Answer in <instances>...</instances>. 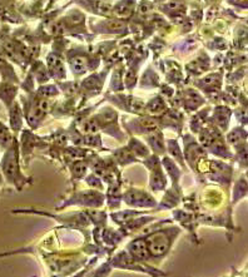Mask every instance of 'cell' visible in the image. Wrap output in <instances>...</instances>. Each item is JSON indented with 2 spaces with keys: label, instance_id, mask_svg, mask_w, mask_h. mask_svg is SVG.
Instances as JSON below:
<instances>
[{
  "label": "cell",
  "instance_id": "cell-3",
  "mask_svg": "<svg viewBox=\"0 0 248 277\" xmlns=\"http://www.w3.org/2000/svg\"><path fill=\"white\" fill-rule=\"evenodd\" d=\"M131 252L137 257V259H145L148 256L147 243L144 241H136L131 245Z\"/></svg>",
  "mask_w": 248,
  "mask_h": 277
},
{
  "label": "cell",
  "instance_id": "cell-2",
  "mask_svg": "<svg viewBox=\"0 0 248 277\" xmlns=\"http://www.w3.org/2000/svg\"><path fill=\"white\" fill-rule=\"evenodd\" d=\"M147 248L153 256H162L168 248V237L163 234L153 235L147 240Z\"/></svg>",
  "mask_w": 248,
  "mask_h": 277
},
{
  "label": "cell",
  "instance_id": "cell-11",
  "mask_svg": "<svg viewBox=\"0 0 248 277\" xmlns=\"http://www.w3.org/2000/svg\"><path fill=\"white\" fill-rule=\"evenodd\" d=\"M55 93H57V90H55V88L53 87H48L41 89V94H44V96H54Z\"/></svg>",
  "mask_w": 248,
  "mask_h": 277
},
{
  "label": "cell",
  "instance_id": "cell-1",
  "mask_svg": "<svg viewBox=\"0 0 248 277\" xmlns=\"http://www.w3.org/2000/svg\"><path fill=\"white\" fill-rule=\"evenodd\" d=\"M126 202L134 207H152L156 206V201L142 191H129L126 195Z\"/></svg>",
  "mask_w": 248,
  "mask_h": 277
},
{
  "label": "cell",
  "instance_id": "cell-5",
  "mask_svg": "<svg viewBox=\"0 0 248 277\" xmlns=\"http://www.w3.org/2000/svg\"><path fill=\"white\" fill-rule=\"evenodd\" d=\"M148 141H150L151 146L153 147V149L156 151V153L158 152V153H162L164 149V143L163 140H162V135L161 134H157V133H154V134H152L148 137Z\"/></svg>",
  "mask_w": 248,
  "mask_h": 277
},
{
  "label": "cell",
  "instance_id": "cell-8",
  "mask_svg": "<svg viewBox=\"0 0 248 277\" xmlns=\"http://www.w3.org/2000/svg\"><path fill=\"white\" fill-rule=\"evenodd\" d=\"M84 129L88 133H95L99 129V123L95 119H90V121H88L87 123H85Z\"/></svg>",
  "mask_w": 248,
  "mask_h": 277
},
{
  "label": "cell",
  "instance_id": "cell-9",
  "mask_svg": "<svg viewBox=\"0 0 248 277\" xmlns=\"http://www.w3.org/2000/svg\"><path fill=\"white\" fill-rule=\"evenodd\" d=\"M118 160H119L120 163H129V162H133L134 158H133V156H132L131 152L126 153L124 151H119L118 152Z\"/></svg>",
  "mask_w": 248,
  "mask_h": 277
},
{
  "label": "cell",
  "instance_id": "cell-12",
  "mask_svg": "<svg viewBox=\"0 0 248 277\" xmlns=\"http://www.w3.org/2000/svg\"><path fill=\"white\" fill-rule=\"evenodd\" d=\"M96 142H98V138L96 137H92V135H88L85 137V143L90 146H96Z\"/></svg>",
  "mask_w": 248,
  "mask_h": 277
},
{
  "label": "cell",
  "instance_id": "cell-10",
  "mask_svg": "<svg viewBox=\"0 0 248 277\" xmlns=\"http://www.w3.org/2000/svg\"><path fill=\"white\" fill-rule=\"evenodd\" d=\"M85 171H87V167H85V165H83L82 162H77L76 165H74L73 172L77 177L83 176V174L85 173Z\"/></svg>",
  "mask_w": 248,
  "mask_h": 277
},
{
  "label": "cell",
  "instance_id": "cell-4",
  "mask_svg": "<svg viewBox=\"0 0 248 277\" xmlns=\"http://www.w3.org/2000/svg\"><path fill=\"white\" fill-rule=\"evenodd\" d=\"M153 172L154 173L152 174V177H151V187L156 191L163 190L165 186V178H164L163 173H162L159 170L153 171Z\"/></svg>",
  "mask_w": 248,
  "mask_h": 277
},
{
  "label": "cell",
  "instance_id": "cell-6",
  "mask_svg": "<svg viewBox=\"0 0 248 277\" xmlns=\"http://www.w3.org/2000/svg\"><path fill=\"white\" fill-rule=\"evenodd\" d=\"M71 68L76 74H83L87 71V60L83 57H77L71 60Z\"/></svg>",
  "mask_w": 248,
  "mask_h": 277
},
{
  "label": "cell",
  "instance_id": "cell-7",
  "mask_svg": "<svg viewBox=\"0 0 248 277\" xmlns=\"http://www.w3.org/2000/svg\"><path fill=\"white\" fill-rule=\"evenodd\" d=\"M131 149H132V152H133V153H136L137 156H139V157L148 156L147 147L143 145V143H140L139 141H136V140L132 141Z\"/></svg>",
  "mask_w": 248,
  "mask_h": 277
}]
</instances>
